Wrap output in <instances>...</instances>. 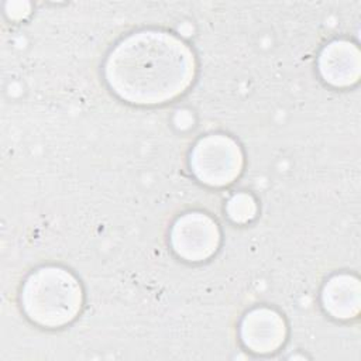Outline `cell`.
Instances as JSON below:
<instances>
[{"mask_svg":"<svg viewBox=\"0 0 361 361\" xmlns=\"http://www.w3.org/2000/svg\"><path fill=\"white\" fill-rule=\"evenodd\" d=\"M193 51L178 37L157 30L134 32L109 54V87L134 104H161L180 96L193 82Z\"/></svg>","mask_w":361,"mask_h":361,"instance_id":"obj_1","label":"cell"},{"mask_svg":"<svg viewBox=\"0 0 361 361\" xmlns=\"http://www.w3.org/2000/svg\"><path fill=\"white\" fill-rule=\"evenodd\" d=\"M83 290L79 281L61 267H42L24 282L21 305L27 317L44 327H62L76 319Z\"/></svg>","mask_w":361,"mask_h":361,"instance_id":"obj_2","label":"cell"},{"mask_svg":"<svg viewBox=\"0 0 361 361\" xmlns=\"http://www.w3.org/2000/svg\"><path fill=\"white\" fill-rule=\"evenodd\" d=\"M244 166V155L228 135L210 134L200 138L190 154L193 175L209 186H226L234 182Z\"/></svg>","mask_w":361,"mask_h":361,"instance_id":"obj_3","label":"cell"},{"mask_svg":"<svg viewBox=\"0 0 361 361\" xmlns=\"http://www.w3.org/2000/svg\"><path fill=\"white\" fill-rule=\"evenodd\" d=\"M220 244L217 223L202 212H189L176 219L171 230V245L176 255L197 262L210 258Z\"/></svg>","mask_w":361,"mask_h":361,"instance_id":"obj_4","label":"cell"},{"mask_svg":"<svg viewBox=\"0 0 361 361\" xmlns=\"http://www.w3.org/2000/svg\"><path fill=\"white\" fill-rule=\"evenodd\" d=\"M286 333L283 317L269 307L251 309L240 324V336L244 345L259 354L274 353L281 348Z\"/></svg>","mask_w":361,"mask_h":361,"instance_id":"obj_5","label":"cell"},{"mask_svg":"<svg viewBox=\"0 0 361 361\" xmlns=\"http://www.w3.org/2000/svg\"><path fill=\"white\" fill-rule=\"evenodd\" d=\"M319 71L322 78L336 87L353 86L361 73V55L355 44L345 39L329 42L320 52Z\"/></svg>","mask_w":361,"mask_h":361,"instance_id":"obj_6","label":"cell"},{"mask_svg":"<svg viewBox=\"0 0 361 361\" xmlns=\"http://www.w3.org/2000/svg\"><path fill=\"white\" fill-rule=\"evenodd\" d=\"M322 303L329 314L336 319H353L360 312L361 288L358 278L348 274L331 276L323 290Z\"/></svg>","mask_w":361,"mask_h":361,"instance_id":"obj_7","label":"cell"},{"mask_svg":"<svg viewBox=\"0 0 361 361\" xmlns=\"http://www.w3.org/2000/svg\"><path fill=\"white\" fill-rule=\"evenodd\" d=\"M226 210L234 223H248L255 217L257 203L251 195L237 193L227 202Z\"/></svg>","mask_w":361,"mask_h":361,"instance_id":"obj_8","label":"cell"}]
</instances>
